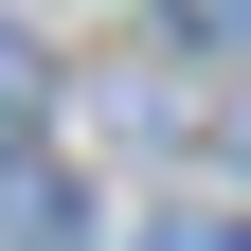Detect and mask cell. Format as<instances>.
<instances>
[{
	"instance_id": "1",
	"label": "cell",
	"mask_w": 251,
	"mask_h": 251,
	"mask_svg": "<svg viewBox=\"0 0 251 251\" xmlns=\"http://www.w3.org/2000/svg\"><path fill=\"white\" fill-rule=\"evenodd\" d=\"M0 162H18V90H0Z\"/></svg>"
}]
</instances>
